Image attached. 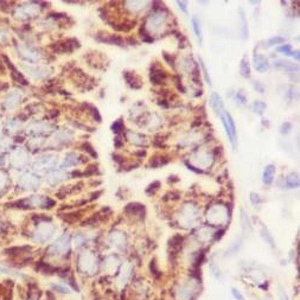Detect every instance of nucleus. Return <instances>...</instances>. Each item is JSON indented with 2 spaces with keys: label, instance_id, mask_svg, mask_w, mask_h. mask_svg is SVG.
<instances>
[{
  "label": "nucleus",
  "instance_id": "nucleus-5",
  "mask_svg": "<svg viewBox=\"0 0 300 300\" xmlns=\"http://www.w3.org/2000/svg\"><path fill=\"white\" fill-rule=\"evenodd\" d=\"M210 105H211V107L214 108V110L216 112V114H218V115L221 116V114L223 113V102H222L221 97H220L216 92H214V94L211 95Z\"/></svg>",
  "mask_w": 300,
  "mask_h": 300
},
{
  "label": "nucleus",
  "instance_id": "nucleus-29",
  "mask_svg": "<svg viewBox=\"0 0 300 300\" xmlns=\"http://www.w3.org/2000/svg\"><path fill=\"white\" fill-rule=\"evenodd\" d=\"M164 58H165L166 61L169 62V64H170V65H172V67H173V61H172V58H170V57H169V55H167V52H164Z\"/></svg>",
  "mask_w": 300,
  "mask_h": 300
},
{
  "label": "nucleus",
  "instance_id": "nucleus-21",
  "mask_svg": "<svg viewBox=\"0 0 300 300\" xmlns=\"http://www.w3.org/2000/svg\"><path fill=\"white\" fill-rule=\"evenodd\" d=\"M82 147H83V150H84V151H87L88 153H90V155H92V157H94V158H96V157H97V154H96V152H95V150L92 148V146L90 145V144L85 142V144H83V145H82Z\"/></svg>",
  "mask_w": 300,
  "mask_h": 300
},
{
  "label": "nucleus",
  "instance_id": "nucleus-23",
  "mask_svg": "<svg viewBox=\"0 0 300 300\" xmlns=\"http://www.w3.org/2000/svg\"><path fill=\"white\" fill-rule=\"evenodd\" d=\"M277 51L279 52H284L285 55H291V51H292V46L290 44H284L282 46L277 47Z\"/></svg>",
  "mask_w": 300,
  "mask_h": 300
},
{
  "label": "nucleus",
  "instance_id": "nucleus-25",
  "mask_svg": "<svg viewBox=\"0 0 300 300\" xmlns=\"http://www.w3.org/2000/svg\"><path fill=\"white\" fill-rule=\"evenodd\" d=\"M231 293H232V297L235 298L236 300H245V298H243V295L240 293L239 290H236V288H232L231 290Z\"/></svg>",
  "mask_w": 300,
  "mask_h": 300
},
{
  "label": "nucleus",
  "instance_id": "nucleus-17",
  "mask_svg": "<svg viewBox=\"0 0 300 300\" xmlns=\"http://www.w3.org/2000/svg\"><path fill=\"white\" fill-rule=\"evenodd\" d=\"M199 62H200V67H202V69H203V74H204L205 82H207L209 85H211V80H210V76H209V72H208V70H207V67H205V64H204V62H203L202 58H199Z\"/></svg>",
  "mask_w": 300,
  "mask_h": 300
},
{
  "label": "nucleus",
  "instance_id": "nucleus-3",
  "mask_svg": "<svg viewBox=\"0 0 300 300\" xmlns=\"http://www.w3.org/2000/svg\"><path fill=\"white\" fill-rule=\"evenodd\" d=\"M123 77L127 81L128 85L133 88V89H140L142 87V82L140 80V77L138 75H135L134 72H129V71H125L123 72Z\"/></svg>",
  "mask_w": 300,
  "mask_h": 300
},
{
  "label": "nucleus",
  "instance_id": "nucleus-7",
  "mask_svg": "<svg viewBox=\"0 0 300 300\" xmlns=\"http://www.w3.org/2000/svg\"><path fill=\"white\" fill-rule=\"evenodd\" d=\"M254 67L259 72H263L268 69V62L263 56L256 54L254 56Z\"/></svg>",
  "mask_w": 300,
  "mask_h": 300
},
{
  "label": "nucleus",
  "instance_id": "nucleus-26",
  "mask_svg": "<svg viewBox=\"0 0 300 300\" xmlns=\"http://www.w3.org/2000/svg\"><path fill=\"white\" fill-rule=\"evenodd\" d=\"M277 293H279V298H280V300H288V295H287V293L285 292V290H284L282 287H279Z\"/></svg>",
  "mask_w": 300,
  "mask_h": 300
},
{
  "label": "nucleus",
  "instance_id": "nucleus-10",
  "mask_svg": "<svg viewBox=\"0 0 300 300\" xmlns=\"http://www.w3.org/2000/svg\"><path fill=\"white\" fill-rule=\"evenodd\" d=\"M274 67L277 69H285L287 71H294V70H298V65L293 64L288 61H277L274 63Z\"/></svg>",
  "mask_w": 300,
  "mask_h": 300
},
{
  "label": "nucleus",
  "instance_id": "nucleus-6",
  "mask_svg": "<svg viewBox=\"0 0 300 300\" xmlns=\"http://www.w3.org/2000/svg\"><path fill=\"white\" fill-rule=\"evenodd\" d=\"M4 60H5V62H6V64H7V67L10 68V69L12 70V78L14 80V81H17V82H19V83H22V84L26 85L27 84V81L24 78L18 71H17V69L14 68V65L12 64V62L8 60L6 56H4Z\"/></svg>",
  "mask_w": 300,
  "mask_h": 300
},
{
  "label": "nucleus",
  "instance_id": "nucleus-28",
  "mask_svg": "<svg viewBox=\"0 0 300 300\" xmlns=\"http://www.w3.org/2000/svg\"><path fill=\"white\" fill-rule=\"evenodd\" d=\"M255 89H257L259 92H263V90H265V89H263V85H262L260 82H256V83H255Z\"/></svg>",
  "mask_w": 300,
  "mask_h": 300
},
{
  "label": "nucleus",
  "instance_id": "nucleus-15",
  "mask_svg": "<svg viewBox=\"0 0 300 300\" xmlns=\"http://www.w3.org/2000/svg\"><path fill=\"white\" fill-rule=\"evenodd\" d=\"M266 109V103L262 101H255L254 102V110L257 114H263V110Z\"/></svg>",
  "mask_w": 300,
  "mask_h": 300
},
{
  "label": "nucleus",
  "instance_id": "nucleus-2",
  "mask_svg": "<svg viewBox=\"0 0 300 300\" xmlns=\"http://www.w3.org/2000/svg\"><path fill=\"white\" fill-rule=\"evenodd\" d=\"M78 46H80V44H78V42H77L76 39H67L64 42L56 43L51 47H52V50H54L55 52L64 54V52H71V51H74V49L78 47Z\"/></svg>",
  "mask_w": 300,
  "mask_h": 300
},
{
  "label": "nucleus",
  "instance_id": "nucleus-16",
  "mask_svg": "<svg viewBox=\"0 0 300 300\" xmlns=\"http://www.w3.org/2000/svg\"><path fill=\"white\" fill-rule=\"evenodd\" d=\"M284 42H285V39L282 38V37H280V36H275V37H272V38H269L268 40H267V46L281 44V43H284Z\"/></svg>",
  "mask_w": 300,
  "mask_h": 300
},
{
  "label": "nucleus",
  "instance_id": "nucleus-27",
  "mask_svg": "<svg viewBox=\"0 0 300 300\" xmlns=\"http://www.w3.org/2000/svg\"><path fill=\"white\" fill-rule=\"evenodd\" d=\"M177 4H178V6H179V8H182V11H183L184 13H187V8H186V4H185L184 1H178Z\"/></svg>",
  "mask_w": 300,
  "mask_h": 300
},
{
  "label": "nucleus",
  "instance_id": "nucleus-20",
  "mask_svg": "<svg viewBox=\"0 0 300 300\" xmlns=\"http://www.w3.org/2000/svg\"><path fill=\"white\" fill-rule=\"evenodd\" d=\"M159 185H160V183L159 182H154V183H152V184L150 185L148 187H147V190H146V193L147 195H153L158 189H159Z\"/></svg>",
  "mask_w": 300,
  "mask_h": 300
},
{
  "label": "nucleus",
  "instance_id": "nucleus-8",
  "mask_svg": "<svg viewBox=\"0 0 300 300\" xmlns=\"http://www.w3.org/2000/svg\"><path fill=\"white\" fill-rule=\"evenodd\" d=\"M275 175V166L274 165H267L263 171V183L267 185H270Z\"/></svg>",
  "mask_w": 300,
  "mask_h": 300
},
{
  "label": "nucleus",
  "instance_id": "nucleus-24",
  "mask_svg": "<svg viewBox=\"0 0 300 300\" xmlns=\"http://www.w3.org/2000/svg\"><path fill=\"white\" fill-rule=\"evenodd\" d=\"M250 199H252V203L254 204L255 207H256V205H259V204L261 203L260 196H259V195H256V193H254V192L250 195Z\"/></svg>",
  "mask_w": 300,
  "mask_h": 300
},
{
  "label": "nucleus",
  "instance_id": "nucleus-9",
  "mask_svg": "<svg viewBox=\"0 0 300 300\" xmlns=\"http://www.w3.org/2000/svg\"><path fill=\"white\" fill-rule=\"evenodd\" d=\"M165 78H166V74H165V71L164 70H157L152 69L151 70V81L153 82V83H155V84H159V83H162L164 81H165Z\"/></svg>",
  "mask_w": 300,
  "mask_h": 300
},
{
  "label": "nucleus",
  "instance_id": "nucleus-1",
  "mask_svg": "<svg viewBox=\"0 0 300 300\" xmlns=\"http://www.w3.org/2000/svg\"><path fill=\"white\" fill-rule=\"evenodd\" d=\"M221 119H222V123L224 126L225 133L228 135V138L230 140L231 145L234 147V150L237 148V133H236V127H235V122L232 120V117L229 113L223 112L221 114Z\"/></svg>",
  "mask_w": 300,
  "mask_h": 300
},
{
  "label": "nucleus",
  "instance_id": "nucleus-12",
  "mask_svg": "<svg viewBox=\"0 0 300 300\" xmlns=\"http://www.w3.org/2000/svg\"><path fill=\"white\" fill-rule=\"evenodd\" d=\"M241 224H242V228L246 232H249L252 230V225H250V222H249V218L247 214L245 212V210H241Z\"/></svg>",
  "mask_w": 300,
  "mask_h": 300
},
{
  "label": "nucleus",
  "instance_id": "nucleus-11",
  "mask_svg": "<svg viewBox=\"0 0 300 300\" xmlns=\"http://www.w3.org/2000/svg\"><path fill=\"white\" fill-rule=\"evenodd\" d=\"M240 70H241L242 76H245V77L250 76V67H249V63H248V58H247V57H243V58H242L241 65H240Z\"/></svg>",
  "mask_w": 300,
  "mask_h": 300
},
{
  "label": "nucleus",
  "instance_id": "nucleus-13",
  "mask_svg": "<svg viewBox=\"0 0 300 300\" xmlns=\"http://www.w3.org/2000/svg\"><path fill=\"white\" fill-rule=\"evenodd\" d=\"M240 13H241V23H242V38L247 39L248 38V23H247L245 12L242 10H240Z\"/></svg>",
  "mask_w": 300,
  "mask_h": 300
},
{
  "label": "nucleus",
  "instance_id": "nucleus-30",
  "mask_svg": "<svg viewBox=\"0 0 300 300\" xmlns=\"http://www.w3.org/2000/svg\"><path fill=\"white\" fill-rule=\"evenodd\" d=\"M293 57H295V60L299 61V51H295V52L293 54Z\"/></svg>",
  "mask_w": 300,
  "mask_h": 300
},
{
  "label": "nucleus",
  "instance_id": "nucleus-14",
  "mask_svg": "<svg viewBox=\"0 0 300 300\" xmlns=\"http://www.w3.org/2000/svg\"><path fill=\"white\" fill-rule=\"evenodd\" d=\"M192 27L193 31H195V35L197 39L199 40V43L202 44V40H203V37H202V31H200V26H199V22L197 18H192Z\"/></svg>",
  "mask_w": 300,
  "mask_h": 300
},
{
  "label": "nucleus",
  "instance_id": "nucleus-18",
  "mask_svg": "<svg viewBox=\"0 0 300 300\" xmlns=\"http://www.w3.org/2000/svg\"><path fill=\"white\" fill-rule=\"evenodd\" d=\"M262 236H263V239L266 240L268 243H269L272 247H274V241H273V237H272V235L269 234V231L267 230V229H262Z\"/></svg>",
  "mask_w": 300,
  "mask_h": 300
},
{
  "label": "nucleus",
  "instance_id": "nucleus-22",
  "mask_svg": "<svg viewBox=\"0 0 300 300\" xmlns=\"http://www.w3.org/2000/svg\"><path fill=\"white\" fill-rule=\"evenodd\" d=\"M291 128H292V125L290 122H285L281 125V127H280V133L281 134H288L290 132H291Z\"/></svg>",
  "mask_w": 300,
  "mask_h": 300
},
{
  "label": "nucleus",
  "instance_id": "nucleus-4",
  "mask_svg": "<svg viewBox=\"0 0 300 300\" xmlns=\"http://www.w3.org/2000/svg\"><path fill=\"white\" fill-rule=\"evenodd\" d=\"M96 39L100 40V42H103V43H108V44H113V45H119V46H123V39L120 37V36H116V35H103V37L101 36H96Z\"/></svg>",
  "mask_w": 300,
  "mask_h": 300
},
{
  "label": "nucleus",
  "instance_id": "nucleus-19",
  "mask_svg": "<svg viewBox=\"0 0 300 300\" xmlns=\"http://www.w3.org/2000/svg\"><path fill=\"white\" fill-rule=\"evenodd\" d=\"M123 129V123L121 120H117V121H115V122L112 125V131L114 132V133H119V132H121Z\"/></svg>",
  "mask_w": 300,
  "mask_h": 300
}]
</instances>
